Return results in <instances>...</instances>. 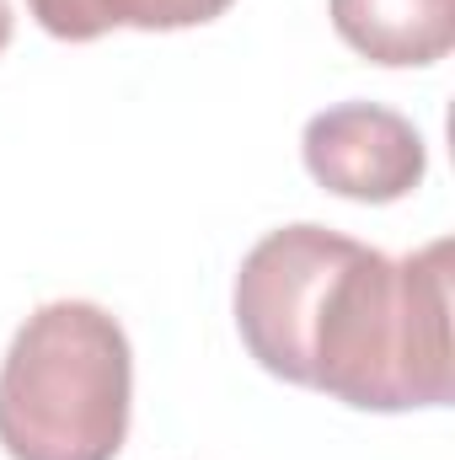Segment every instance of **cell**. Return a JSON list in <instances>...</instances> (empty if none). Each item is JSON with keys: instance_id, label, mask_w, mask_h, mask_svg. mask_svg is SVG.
I'll return each mask as SVG.
<instances>
[{"instance_id": "cell-1", "label": "cell", "mask_w": 455, "mask_h": 460, "mask_svg": "<svg viewBox=\"0 0 455 460\" xmlns=\"http://www.w3.org/2000/svg\"><path fill=\"white\" fill-rule=\"evenodd\" d=\"M306 385L359 412L445 407L451 375V241L407 257L353 246L322 295Z\"/></svg>"}, {"instance_id": "cell-4", "label": "cell", "mask_w": 455, "mask_h": 460, "mask_svg": "<svg viewBox=\"0 0 455 460\" xmlns=\"http://www.w3.org/2000/svg\"><path fill=\"white\" fill-rule=\"evenodd\" d=\"M300 155L327 193L353 204H397L429 172L424 134L380 102H338L317 113L300 134Z\"/></svg>"}, {"instance_id": "cell-6", "label": "cell", "mask_w": 455, "mask_h": 460, "mask_svg": "<svg viewBox=\"0 0 455 460\" xmlns=\"http://www.w3.org/2000/svg\"><path fill=\"white\" fill-rule=\"evenodd\" d=\"M38 27L65 43H92L113 27L139 32H177V27H204L226 16L230 0H27Z\"/></svg>"}, {"instance_id": "cell-3", "label": "cell", "mask_w": 455, "mask_h": 460, "mask_svg": "<svg viewBox=\"0 0 455 460\" xmlns=\"http://www.w3.org/2000/svg\"><path fill=\"white\" fill-rule=\"evenodd\" d=\"M353 235H338L327 226H284L268 230L236 273V327L246 353L290 380L306 385V348L311 322L322 311V295L343 262L353 257Z\"/></svg>"}, {"instance_id": "cell-7", "label": "cell", "mask_w": 455, "mask_h": 460, "mask_svg": "<svg viewBox=\"0 0 455 460\" xmlns=\"http://www.w3.org/2000/svg\"><path fill=\"white\" fill-rule=\"evenodd\" d=\"M5 43H11V0H0V54H5Z\"/></svg>"}, {"instance_id": "cell-5", "label": "cell", "mask_w": 455, "mask_h": 460, "mask_svg": "<svg viewBox=\"0 0 455 460\" xmlns=\"http://www.w3.org/2000/svg\"><path fill=\"white\" fill-rule=\"evenodd\" d=\"M338 38L370 65L424 70L455 49V0H327Z\"/></svg>"}, {"instance_id": "cell-2", "label": "cell", "mask_w": 455, "mask_h": 460, "mask_svg": "<svg viewBox=\"0 0 455 460\" xmlns=\"http://www.w3.org/2000/svg\"><path fill=\"white\" fill-rule=\"evenodd\" d=\"M134 353L92 300L22 322L0 364V450L11 460H118L129 439Z\"/></svg>"}]
</instances>
